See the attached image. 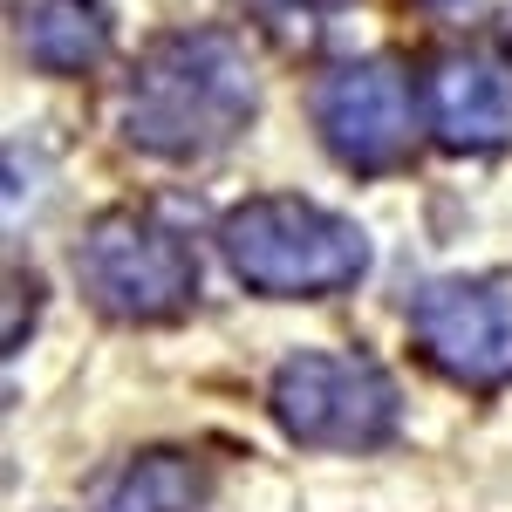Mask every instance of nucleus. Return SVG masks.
I'll return each instance as SVG.
<instances>
[{
  "label": "nucleus",
  "mask_w": 512,
  "mask_h": 512,
  "mask_svg": "<svg viewBox=\"0 0 512 512\" xmlns=\"http://www.w3.org/2000/svg\"><path fill=\"white\" fill-rule=\"evenodd\" d=\"M253 62L233 35L198 28V35L158 41L123 96V130L130 144L158 151V158H205L219 144H233L253 117Z\"/></svg>",
  "instance_id": "f257e3e1"
},
{
  "label": "nucleus",
  "mask_w": 512,
  "mask_h": 512,
  "mask_svg": "<svg viewBox=\"0 0 512 512\" xmlns=\"http://www.w3.org/2000/svg\"><path fill=\"white\" fill-rule=\"evenodd\" d=\"M226 267L267 301H321L362 280L369 239L355 219L321 212L308 198H246L233 219L219 226Z\"/></svg>",
  "instance_id": "f03ea898"
},
{
  "label": "nucleus",
  "mask_w": 512,
  "mask_h": 512,
  "mask_svg": "<svg viewBox=\"0 0 512 512\" xmlns=\"http://www.w3.org/2000/svg\"><path fill=\"white\" fill-rule=\"evenodd\" d=\"M396 396L390 369L369 355H328L301 349L274 369V417L294 444L315 451H369L396 431Z\"/></svg>",
  "instance_id": "7ed1b4c3"
},
{
  "label": "nucleus",
  "mask_w": 512,
  "mask_h": 512,
  "mask_svg": "<svg viewBox=\"0 0 512 512\" xmlns=\"http://www.w3.org/2000/svg\"><path fill=\"white\" fill-rule=\"evenodd\" d=\"M76 280L82 294L117 321H164L198 294L192 246L164 233L144 212H110L96 219L89 239L76 246Z\"/></svg>",
  "instance_id": "20e7f679"
},
{
  "label": "nucleus",
  "mask_w": 512,
  "mask_h": 512,
  "mask_svg": "<svg viewBox=\"0 0 512 512\" xmlns=\"http://www.w3.org/2000/svg\"><path fill=\"white\" fill-rule=\"evenodd\" d=\"M410 335L451 383H512V267L472 280H431L410 308Z\"/></svg>",
  "instance_id": "39448f33"
},
{
  "label": "nucleus",
  "mask_w": 512,
  "mask_h": 512,
  "mask_svg": "<svg viewBox=\"0 0 512 512\" xmlns=\"http://www.w3.org/2000/svg\"><path fill=\"white\" fill-rule=\"evenodd\" d=\"M315 123L349 171H390L403 164L410 130H417L410 82L396 62H349L315 89Z\"/></svg>",
  "instance_id": "423d86ee"
},
{
  "label": "nucleus",
  "mask_w": 512,
  "mask_h": 512,
  "mask_svg": "<svg viewBox=\"0 0 512 512\" xmlns=\"http://www.w3.org/2000/svg\"><path fill=\"white\" fill-rule=\"evenodd\" d=\"M424 117H431L437 144L451 151H492L512 137V62L465 48L444 55L424 82Z\"/></svg>",
  "instance_id": "0eeeda50"
},
{
  "label": "nucleus",
  "mask_w": 512,
  "mask_h": 512,
  "mask_svg": "<svg viewBox=\"0 0 512 512\" xmlns=\"http://www.w3.org/2000/svg\"><path fill=\"white\" fill-rule=\"evenodd\" d=\"M14 35L41 76H82L110 55V14L96 0H14Z\"/></svg>",
  "instance_id": "6e6552de"
},
{
  "label": "nucleus",
  "mask_w": 512,
  "mask_h": 512,
  "mask_svg": "<svg viewBox=\"0 0 512 512\" xmlns=\"http://www.w3.org/2000/svg\"><path fill=\"white\" fill-rule=\"evenodd\" d=\"M192 499H198V472L185 458L158 451V458H137L117 478V492L103 499V512H192Z\"/></svg>",
  "instance_id": "1a4fd4ad"
},
{
  "label": "nucleus",
  "mask_w": 512,
  "mask_h": 512,
  "mask_svg": "<svg viewBox=\"0 0 512 512\" xmlns=\"http://www.w3.org/2000/svg\"><path fill=\"white\" fill-rule=\"evenodd\" d=\"M328 7H342V0H260V14H267V28L280 41H315Z\"/></svg>",
  "instance_id": "9d476101"
}]
</instances>
